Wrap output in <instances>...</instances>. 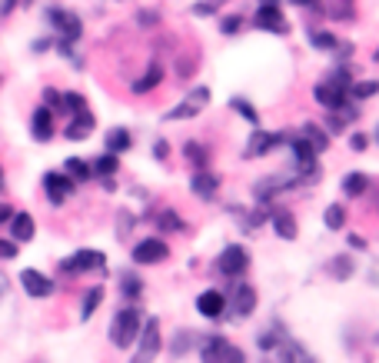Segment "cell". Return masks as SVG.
I'll return each instance as SVG.
<instances>
[{
  "instance_id": "obj_1",
  "label": "cell",
  "mask_w": 379,
  "mask_h": 363,
  "mask_svg": "<svg viewBox=\"0 0 379 363\" xmlns=\"http://www.w3.org/2000/svg\"><path fill=\"white\" fill-rule=\"evenodd\" d=\"M349 87H353V77H349V70H343V67H339V70H333L326 80H319V84H316L313 94H316V100L323 104L326 111H329V107L346 104V100H349Z\"/></svg>"
},
{
  "instance_id": "obj_2",
  "label": "cell",
  "mask_w": 379,
  "mask_h": 363,
  "mask_svg": "<svg viewBox=\"0 0 379 363\" xmlns=\"http://www.w3.org/2000/svg\"><path fill=\"white\" fill-rule=\"evenodd\" d=\"M140 327H143V320H140V313L133 307H127V310H120L117 317H113V323H110V340L117 343L120 350H127L137 337H140Z\"/></svg>"
},
{
  "instance_id": "obj_3",
  "label": "cell",
  "mask_w": 379,
  "mask_h": 363,
  "mask_svg": "<svg viewBox=\"0 0 379 363\" xmlns=\"http://www.w3.org/2000/svg\"><path fill=\"white\" fill-rule=\"evenodd\" d=\"M47 21L60 30V44H74V40H80V33H84L80 17H77V13H67L64 7H50V11H47Z\"/></svg>"
},
{
  "instance_id": "obj_4",
  "label": "cell",
  "mask_w": 379,
  "mask_h": 363,
  "mask_svg": "<svg viewBox=\"0 0 379 363\" xmlns=\"http://www.w3.org/2000/svg\"><path fill=\"white\" fill-rule=\"evenodd\" d=\"M157 353H160V323H157V317H150L140 327V353L133 363H153Z\"/></svg>"
},
{
  "instance_id": "obj_5",
  "label": "cell",
  "mask_w": 379,
  "mask_h": 363,
  "mask_svg": "<svg viewBox=\"0 0 379 363\" xmlns=\"http://www.w3.org/2000/svg\"><path fill=\"white\" fill-rule=\"evenodd\" d=\"M206 104H210V90L196 87V90H190V94H186L183 104H176L174 111L166 113V121H190V117H196V113L203 111Z\"/></svg>"
},
{
  "instance_id": "obj_6",
  "label": "cell",
  "mask_w": 379,
  "mask_h": 363,
  "mask_svg": "<svg viewBox=\"0 0 379 363\" xmlns=\"http://www.w3.org/2000/svg\"><path fill=\"white\" fill-rule=\"evenodd\" d=\"M107 267V257L100 250H77L74 257H67L60 270L64 274H84V270H103Z\"/></svg>"
},
{
  "instance_id": "obj_7",
  "label": "cell",
  "mask_w": 379,
  "mask_h": 363,
  "mask_svg": "<svg viewBox=\"0 0 379 363\" xmlns=\"http://www.w3.org/2000/svg\"><path fill=\"white\" fill-rule=\"evenodd\" d=\"M253 23L263 27V30H270V33H290V23H286V17H283L280 4H260V11H256Z\"/></svg>"
},
{
  "instance_id": "obj_8",
  "label": "cell",
  "mask_w": 379,
  "mask_h": 363,
  "mask_svg": "<svg viewBox=\"0 0 379 363\" xmlns=\"http://www.w3.org/2000/svg\"><path fill=\"white\" fill-rule=\"evenodd\" d=\"M253 310H256V290L247 284H237L233 297L227 300V313H233V317H249Z\"/></svg>"
},
{
  "instance_id": "obj_9",
  "label": "cell",
  "mask_w": 379,
  "mask_h": 363,
  "mask_svg": "<svg viewBox=\"0 0 379 363\" xmlns=\"http://www.w3.org/2000/svg\"><path fill=\"white\" fill-rule=\"evenodd\" d=\"M247 267H249V257H247V250L243 247H227L223 250V257H220V274L223 277H243L247 274Z\"/></svg>"
},
{
  "instance_id": "obj_10",
  "label": "cell",
  "mask_w": 379,
  "mask_h": 363,
  "mask_svg": "<svg viewBox=\"0 0 379 363\" xmlns=\"http://www.w3.org/2000/svg\"><path fill=\"white\" fill-rule=\"evenodd\" d=\"M170 257V247L163 240H157V237H150V240H143V243H137V250H133V260L137 264H163Z\"/></svg>"
},
{
  "instance_id": "obj_11",
  "label": "cell",
  "mask_w": 379,
  "mask_h": 363,
  "mask_svg": "<svg viewBox=\"0 0 379 363\" xmlns=\"http://www.w3.org/2000/svg\"><path fill=\"white\" fill-rule=\"evenodd\" d=\"M359 117L356 104H339V107H329V113H326V133H343L349 127V123Z\"/></svg>"
},
{
  "instance_id": "obj_12",
  "label": "cell",
  "mask_w": 379,
  "mask_h": 363,
  "mask_svg": "<svg viewBox=\"0 0 379 363\" xmlns=\"http://www.w3.org/2000/svg\"><path fill=\"white\" fill-rule=\"evenodd\" d=\"M276 143H283V133H266V130H256L253 137H249L247 143V150H243V157L247 160H253V157H263V154H270Z\"/></svg>"
},
{
  "instance_id": "obj_13",
  "label": "cell",
  "mask_w": 379,
  "mask_h": 363,
  "mask_svg": "<svg viewBox=\"0 0 379 363\" xmlns=\"http://www.w3.org/2000/svg\"><path fill=\"white\" fill-rule=\"evenodd\" d=\"M206 350H213L223 363H247V353L239 350V347H233L230 340H223V337H206L203 340Z\"/></svg>"
},
{
  "instance_id": "obj_14",
  "label": "cell",
  "mask_w": 379,
  "mask_h": 363,
  "mask_svg": "<svg viewBox=\"0 0 379 363\" xmlns=\"http://www.w3.org/2000/svg\"><path fill=\"white\" fill-rule=\"evenodd\" d=\"M44 187H47V194H50V200H54V203H64V200L74 194V177H70V174H47L44 177Z\"/></svg>"
},
{
  "instance_id": "obj_15",
  "label": "cell",
  "mask_w": 379,
  "mask_h": 363,
  "mask_svg": "<svg viewBox=\"0 0 379 363\" xmlns=\"http://www.w3.org/2000/svg\"><path fill=\"white\" fill-rule=\"evenodd\" d=\"M21 284H23V290H27L30 297H50V294H54V280L44 277V274H37V270H23Z\"/></svg>"
},
{
  "instance_id": "obj_16",
  "label": "cell",
  "mask_w": 379,
  "mask_h": 363,
  "mask_svg": "<svg viewBox=\"0 0 379 363\" xmlns=\"http://www.w3.org/2000/svg\"><path fill=\"white\" fill-rule=\"evenodd\" d=\"M196 310H200L203 317L217 320L227 313V297H223L220 290H206V294H200V300H196Z\"/></svg>"
},
{
  "instance_id": "obj_17",
  "label": "cell",
  "mask_w": 379,
  "mask_h": 363,
  "mask_svg": "<svg viewBox=\"0 0 379 363\" xmlns=\"http://www.w3.org/2000/svg\"><path fill=\"white\" fill-rule=\"evenodd\" d=\"M310 7H313L316 13L336 17V21H349V17H353V0H313Z\"/></svg>"
},
{
  "instance_id": "obj_18",
  "label": "cell",
  "mask_w": 379,
  "mask_h": 363,
  "mask_svg": "<svg viewBox=\"0 0 379 363\" xmlns=\"http://www.w3.org/2000/svg\"><path fill=\"white\" fill-rule=\"evenodd\" d=\"M94 123H97V121H94V113H90L87 107H84V111L77 113L74 121L67 123L64 137H67V140H84V137H90V130H94Z\"/></svg>"
},
{
  "instance_id": "obj_19",
  "label": "cell",
  "mask_w": 379,
  "mask_h": 363,
  "mask_svg": "<svg viewBox=\"0 0 379 363\" xmlns=\"http://www.w3.org/2000/svg\"><path fill=\"white\" fill-rule=\"evenodd\" d=\"M190 190H193L196 197L213 200V197H217V190H220V180L210 174V170H196L193 180H190Z\"/></svg>"
},
{
  "instance_id": "obj_20",
  "label": "cell",
  "mask_w": 379,
  "mask_h": 363,
  "mask_svg": "<svg viewBox=\"0 0 379 363\" xmlns=\"http://www.w3.org/2000/svg\"><path fill=\"white\" fill-rule=\"evenodd\" d=\"M270 223L273 230H276V237H283V240H296V217H293L290 210H273L270 213Z\"/></svg>"
},
{
  "instance_id": "obj_21",
  "label": "cell",
  "mask_w": 379,
  "mask_h": 363,
  "mask_svg": "<svg viewBox=\"0 0 379 363\" xmlns=\"http://www.w3.org/2000/svg\"><path fill=\"white\" fill-rule=\"evenodd\" d=\"M33 137H37V140H50V137H54V113L47 111V107H40V111L33 113Z\"/></svg>"
},
{
  "instance_id": "obj_22",
  "label": "cell",
  "mask_w": 379,
  "mask_h": 363,
  "mask_svg": "<svg viewBox=\"0 0 379 363\" xmlns=\"http://www.w3.org/2000/svg\"><path fill=\"white\" fill-rule=\"evenodd\" d=\"M11 230H13V240H30L33 237V217L30 213H13L11 217Z\"/></svg>"
},
{
  "instance_id": "obj_23",
  "label": "cell",
  "mask_w": 379,
  "mask_h": 363,
  "mask_svg": "<svg viewBox=\"0 0 379 363\" xmlns=\"http://www.w3.org/2000/svg\"><path fill=\"white\" fill-rule=\"evenodd\" d=\"M107 150L110 154H123V150H130V130L113 127V130L107 133Z\"/></svg>"
},
{
  "instance_id": "obj_24",
  "label": "cell",
  "mask_w": 379,
  "mask_h": 363,
  "mask_svg": "<svg viewBox=\"0 0 379 363\" xmlns=\"http://www.w3.org/2000/svg\"><path fill=\"white\" fill-rule=\"evenodd\" d=\"M306 137V140L313 143V150L316 154H323L326 147H329V133L326 130H319V127H316V123H303V130H300Z\"/></svg>"
},
{
  "instance_id": "obj_25",
  "label": "cell",
  "mask_w": 379,
  "mask_h": 363,
  "mask_svg": "<svg viewBox=\"0 0 379 363\" xmlns=\"http://www.w3.org/2000/svg\"><path fill=\"white\" fill-rule=\"evenodd\" d=\"M163 80V67L160 64H150V70H147V77H140L137 84H133V94H150L157 84Z\"/></svg>"
},
{
  "instance_id": "obj_26",
  "label": "cell",
  "mask_w": 379,
  "mask_h": 363,
  "mask_svg": "<svg viewBox=\"0 0 379 363\" xmlns=\"http://www.w3.org/2000/svg\"><path fill=\"white\" fill-rule=\"evenodd\" d=\"M366 187H369L366 174H349V177H343V194H346V197H363V194H366Z\"/></svg>"
},
{
  "instance_id": "obj_27",
  "label": "cell",
  "mask_w": 379,
  "mask_h": 363,
  "mask_svg": "<svg viewBox=\"0 0 379 363\" xmlns=\"http://www.w3.org/2000/svg\"><path fill=\"white\" fill-rule=\"evenodd\" d=\"M117 170H120L117 154H103V157H97V160H94V174H100V177H113Z\"/></svg>"
},
{
  "instance_id": "obj_28",
  "label": "cell",
  "mask_w": 379,
  "mask_h": 363,
  "mask_svg": "<svg viewBox=\"0 0 379 363\" xmlns=\"http://www.w3.org/2000/svg\"><path fill=\"white\" fill-rule=\"evenodd\" d=\"M329 274H333L336 280H349V277H353V260H349V257H333V260H329Z\"/></svg>"
},
{
  "instance_id": "obj_29",
  "label": "cell",
  "mask_w": 379,
  "mask_h": 363,
  "mask_svg": "<svg viewBox=\"0 0 379 363\" xmlns=\"http://www.w3.org/2000/svg\"><path fill=\"white\" fill-rule=\"evenodd\" d=\"M323 220H326V227H329V230H343V223H346V210L339 207V203H333V207H326Z\"/></svg>"
},
{
  "instance_id": "obj_30",
  "label": "cell",
  "mask_w": 379,
  "mask_h": 363,
  "mask_svg": "<svg viewBox=\"0 0 379 363\" xmlns=\"http://www.w3.org/2000/svg\"><path fill=\"white\" fill-rule=\"evenodd\" d=\"M100 300H103V286H94V290H90L87 297H84V307H80V317L87 320L90 313H94V310L100 307Z\"/></svg>"
},
{
  "instance_id": "obj_31",
  "label": "cell",
  "mask_w": 379,
  "mask_h": 363,
  "mask_svg": "<svg viewBox=\"0 0 379 363\" xmlns=\"http://www.w3.org/2000/svg\"><path fill=\"white\" fill-rule=\"evenodd\" d=\"M67 174L74 177V180H90V177H94V170H90V164H84V160L70 157V160H67Z\"/></svg>"
},
{
  "instance_id": "obj_32",
  "label": "cell",
  "mask_w": 379,
  "mask_h": 363,
  "mask_svg": "<svg viewBox=\"0 0 379 363\" xmlns=\"http://www.w3.org/2000/svg\"><path fill=\"white\" fill-rule=\"evenodd\" d=\"M376 90H379V80H363V84H353V87H349V97L366 100V97H373Z\"/></svg>"
},
{
  "instance_id": "obj_33",
  "label": "cell",
  "mask_w": 379,
  "mask_h": 363,
  "mask_svg": "<svg viewBox=\"0 0 379 363\" xmlns=\"http://www.w3.org/2000/svg\"><path fill=\"white\" fill-rule=\"evenodd\" d=\"M230 107H233V111L239 113V117H243V121H249V123H260V113H256V107H253V104H247V100H233V104H230Z\"/></svg>"
},
{
  "instance_id": "obj_34",
  "label": "cell",
  "mask_w": 379,
  "mask_h": 363,
  "mask_svg": "<svg viewBox=\"0 0 379 363\" xmlns=\"http://www.w3.org/2000/svg\"><path fill=\"white\" fill-rule=\"evenodd\" d=\"M157 227H160V230H183V220L176 217L174 210H163L160 217H157Z\"/></svg>"
},
{
  "instance_id": "obj_35",
  "label": "cell",
  "mask_w": 379,
  "mask_h": 363,
  "mask_svg": "<svg viewBox=\"0 0 379 363\" xmlns=\"http://www.w3.org/2000/svg\"><path fill=\"white\" fill-rule=\"evenodd\" d=\"M186 157H190V164H196V170H206V150L196 140L186 143Z\"/></svg>"
},
{
  "instance_id": "obj_36",
  "label": "cell",
  "mask_w": 379,
  "mask_h": 363,
  "mask_svg": "<svg viewBox=\"0 0 379 363\" xmlns=\"http://www.w3.org/2000/svg\"><path fill=\"white\" fill-rule=\"evenodd\" d=\"M310 40H313L316 50H336V37L333 33H326V30H316Z\"/></svg>"
},
{
  "instance_id": "obj_37",
  "label": "cell",
  "mask_w": 379,
  "mask_h": 363,
  "mask_svg": "<svg viewBox=\"0 0 379 363\" xmlns=\"http://www.w3.org/2000/svg\"><path fill=\"white\" fill-rule=\"evenodd\" d=\"M140 290H143V284L140 280H137V277H123V294H127V297H140Z\"/></svg>"
},
{
  "instance_id": "obj_38",
  "label": "cell",
  "mask_w": 379,
  "mask_h": 363,
  "mask_svg": "<svg viewBox=\"0 0 379 363\" xmlns=\"http://www.w3.org/2000/svg\"><path fill=\"white\" fill-rule=\"evenodd\" d=\"M213 11H217V0H203V4H193V13H200V17H210Z\"/></svg>"
},
{
  "instance_id": "obj_39",
  "label": "cell",
  "mask_w": 379,
  "mask_h": 363,
  "mask_svg": "<svg viewBox=\"0 0 379 363\" xmlns=\"http://www.w3.org/2000/svg\"><path fill=\"white\" fill-rule=\"evenodd\" d=\"M17 257V247L11 240H0V260H13Z\"/></svg>"
},
{
  "instance_id": "obj_40",
  "label": "cell",
  "mask_w": 379,
  "mask_h": 363,
  "mask_svg": "<svg viewBox=\"0 0 379 363\" xmlns=\"http://www.w3.org/2000/svg\"><path fill=\"white\" fill-rule=\"evenodd\" d=\"M349 147H353V150H366V147H369L366 133H353V137H349Z\"/></svg>"
},
{
  "instance_id": "obj_41",
  "label": "cell",
  "mask_w": 379,
  "mask_h": 363,
  "mask_svg": "<svg viewBox=\"0 0 379 363\" xmlns=\"http://www.w3.org/2000/svg\"><path fill=\"white\" fill-rule=\"evenodd\" d=\"M239 27H243V21H239V17H227V21H223V33H237Z\"/></svg>"
},
{
  "instance_id": "obj_42",
  "label": "cell",
  "mask_w": 379,
  "mask_h": 363,
  "mask_svg": "<svg viewBox=\"0 0 379 363\" xmlns=\"http://www.w3.org/2000/svg\"><path fill=\"white\" fill-rule=\"evenodd\" d=\"M44 100H47V107H54V111H60V94H57V90H47Z\"/></svg>"
},
{
  "instance_id": "obj_43",
  "label": "cell",
  "mask_w": 379,
  "mask_h": 363,
  "mask_svg": "<svg viewBox=\"0 0 379 363\" xmlns=\"http://www.w3.org/2000/svg\"><path fill=\"white\" fill-rule=\"evenodd\" d=\"M186 347H190V333H180V337H176V343H174V353H183Z\"/></svg>"
},
{
  "instance_id": "obj_44",
  "label": "cell",
  "mask_w": 379,
  "mask_h": 363,
  "mask_svg": "<svg viewBox=\"0 0 379 363\" xmlns=\"http://www.w3.org/2000/svg\"><path fill=\"white\" fill-rule=\"evenodd\" d=\"M349 247H353V250H366V237H356V233H349Z\"/></svg>"
},
{
  "instance_id": "obj_45",
  "label": "cell",
  "mask_w": 379,
  "mask_h": 363,
  "mask_svg": "<svg viewBox=\"0 0 379 363\" xmlns=\"http://www.w3.org/2000/svg\"><path fill=\"white\" fill-rule=\"evenodd\" d=\"M200 357H203V363H223V360L217 357V353H213V350H206V347H203V353H200Z\"/></svg>"
},
{
  "instance_id": "obj_46",
  "label": "cell",
  "mask_w": 379,
  "mask_h": 363,
  "mask_svg": "<svg viewBox=\"0 0 379 363\" xmlns=\"http://www.w3.org/2000/svg\"><path fill=\"white\" fill-rule=\"evenodd\" d=\"M190 70H193V67H190V60H180V67H176V74H180V77H190Z\"/></svg>"
},
{
  "instance_id": "obj_47",
  "label": "cell",
  "mask_w": 379,
  "mask_h": 363,
  "mask_svg": "<svg viewBox=\"0 0 379 363\" xmlns=\"http://www.w3.org/2000/svg\"><path fill=\"white\" fill-rule=\"evenodd\" d=\"M11 217H13V210L7 207V203H0V223H4V220H11Z\"/></svg>"
},
{
  "instance_id": "obj_48",
  "label": "cell",
  "mask_w": 379,
  "mask_h": 363,
  "mask_svg": "<svg viewBox=\"0 0 379 363\" xmlns=\"http://www.w3.org/2000/svg\"><path fill=\"white\" fill-rule=\"evenodd\" d=\"M153 154H157V157H160V160H163V157H166V143H163V140H157V147H153Z\"/></svg>"
},
{
  "instance_id": "obj_49",
  "label": "cell",
  "mask_w": 379,
  "mask_h": 363,
  "mask_svg": "<svg viewBox=\"0 0 379 363\" xmlns=\"http://www.w3.org/2000/svg\"><path fill=\"white\" fill-rule=\"evenodd\" d=\"M290 4H296V7H310L313 0H290Z\"/></svg>"
},
{
  "instance_id": "obj_50",
  "label": "cell",
  "mask_w": 379,
  "mask_h": 363,
  "mask_svg": "<svg viewBox=\"0 0 379 363\" xmlns=\"http://www.w3.org/2000/svg\"><path fill=\"white\" fill-rule=\"evenodd\" d=\"M7 294V280H4V274H0V297Z\"/></svg>"
},
{
  "instance_id": "obj_51",
  "label": "cell",
  "mask_w": 379,
  "mask_h": 363,
  "mask_svg": "<svg viewBox=\"0 0 379 363\" xmlns=\"http://www.w3.org/2000/svg\"><path fill=\"white\" fill-rule=\"evenodd\" d=\"M260 4H280V0H260Z\"/></svg>"
},
{
  "instance_id": "obj_52",
  "label": "cell",
  "mask_w": 379,
  "mask_h": 363,
  "mask_svg": "<svg viewBox=\"0 0 379 363\" xmlns=\"http://www.w3.org/2000/svg\"><path fill=\"white\" fill-rule=\"evenodd\" d=\"M376 60H379V50H376Z\"/></svg>"
}]
</instances>
